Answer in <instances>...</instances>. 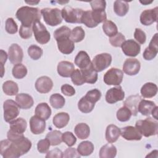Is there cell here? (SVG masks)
<instances>
[{
	"instance_id": "32",
	"label": "cell",
	"mask_w": 158,
	"mask_h": 158,
	"mask_svg": "<svg viewBox=\"0 0 158 158\" xmlns=\"http://www.w3.org/2000/svg\"><path fill=\"white\" fill-rule=\"evenodd\" d=\"M94 149V145L91 141H84L78 144L77 151L80 156H88L93 153Z\"/></svg>"
},
{
	"instance_id": "61",
	"label": "cell",
	"mask_w": 158,
	"mask_h": 158,
	"mask_svg": "<svg viewBox=\"0 0 158 158\" xmlns=\"http://www.w3.org/2000/svg\"><path fill=\"white\" fill-rule=\"evenodd\" d=\"M157 153H158V151L157 150H154L152 151V152H151L149 154H148L146 157H155V156H154V154L156 155H157Z\"/></svg>"
},
{
	"instance_id": "47",
	"label": "cell",
	"mask_w": 158,
	"mask_h": 158,
	"mask_svg": "<svg viewBox=\"0 0 158 158\" xmlns=\"http://www.w3.org/2000/svg\"><path fill=\"white\" fill-rule=\"evenodd\" d=\"M71 80L72 83L77 86L82 85L85 83L81 72L79 69H76L74 70L71 75Z\"/></svg>"
},
{
	"instance_id": "3",
	"label": "cell",
	"mask_w": 158,
	"mask_h": 158,
	"mask_svg": "<svg viewBox=\"0 0 158 158\" xmlns=\"http://www.w3.org/2000/svg\"><path fill=\"white\" fill-rule=\"evenodd\" d=\"M0 153L4 158H18L23 155L17 144L8 139L1 141Z\"/></svg>"
},
{
	"instance_id": "27",
	"label": "cell",
	"mask_w": 158,
	"mask_h": 158,
	"mask_svg": "<svg viewBox=\"0 0 158 158\" xmlns=\"http://www.w3.org/2000/svg\"><path fill=\"white\" fill-rule=\"evenodd\" d=\"M35 115L41 118L46 120L51 115V109L49 105L46 102L38 104L35 108Z\"/></svg>"
},
{
	"instance_id": "42",
	"label": "cell",
	"mask_w": 158,
	"mask_h": 158,
	"mask_svg": "<svg viewBox=\"0 0 158 158\" xmlns=\"http://www.w3.org/2000/svg\"><path fill=\"white\" fill-rule=\"evenodd\" d=\"M81 23H83L88 28H94L98 26L92 18L91 10L83 11L81 18Z\"/></svg>"
},
{
	"instance_id": "6",
	"label": "cell",
	"mask_w": 158,
	"mask_h": 158,
	"mask_svg": "<svg viewBox=\"0 0 158 158\" xmlns=\"http://www.w3.org/2000/svg\"><path fill=\"white\" fill-rule=\"evenodd\" d=\"M83 11L81 9H74L72 7L65 6L61 10V14L62 19L67 23H81V18Z\"/></svg>"
},
{
	"instance_id": "40",
	"label": "cell",
	"mask_w": 158,
	"mask_h": 158,
	"mask_svg": "<svg viewBox=\"0 0 158 158\" xmlns=\"http://www.w3.org/2000/svg\"><path fill=\"white\" fill-rule=\"evenodd\" d=\"M132 115V113L131 110L126 106H123L120 107L116 113V116L120 122H127L130 120L131 116Z\"/></svg>"
},
{
	"instance_id": "58",
	"label": "cell",
	"mask_w": 158,
	"mask_h": 158,
	"mask_svg": "<svg viewBox=\"0 0 158 158\" xmlns=\"http://www.w3.org/2000/svg\"><path fill=\"white\" fill-rule=\"evenodd\" d=\"M46 158H62L63 157V152L58 148H55L47 152L46 155Z\"/></svg>"
},
{
	"instance_id": "18",
	"label": "cell",
	"mask_w": 158,
	"mask_h": 158,
	"mask_svg": "<svg viewBox=\"0 0 158 158\" xmlns=\"http://www.w3.org/2000/svg\"><path fill=\"white\" fill-rule=\"evenodd\" d=\"M30 127L33 134H41L44 131L46 128L45 120L35 115L30 119Z\"/></svg>"
},
{
	"instance_id": "45",
	"label": "cell",
	"mask_w": 158,
	"mask_h": 158,
	"mask_svg": "<svg viewBox=\"0 0 158 158\" xmlns=\"http://www.w3.org/2000/svg\"><path fill=\"white\" fill-rule=\"evenodd\" d=\"M70 35L71 30L67 26H62L61 27L56 29L54 32V37L56 40L64 36L70 37Z\"/></svg>"
},
{
	"instance_id": "54",
	"label": "cell",
	"mask_w": 158,
	"mask_h": 158,
	"mask_svg": "<svg viewBox=\"0 0 158 158\" xmlns=\"http://www.w3.org/2000/svg\"><path fill=\"white\" fill-rule=\"evenodd\" d=\"M134 38L139 44H144L146 40V35L144 31L141 28H135L134 33Z\"/></svg>"
},
{
	"instance_id": "44",
	"label": "cell",
	"mask_w": 158,
	"mask_h": 158,
	"mask_svg": "<svg viewBox=\"0 0 158 158\" xmlns=\"http://www.w3.org/2000/svg\"><path fill=\"white\" fill-rule=\"evenodd\" d=\"M91 16L94 22L98 25L100 23L104 22L107 20V15L105 10H92Z\"/></svg>"
},
{
	"instance_id": "7",
	"label": "cell",
	"mask_w": 158,
	"mask_h": 158,
	"mask_svg": "<svg viewBox=\"0 0 158 158\" xmlns=\"http://www.w3.org/2000/svg\"><path fill=\"white\" fill-rule=\"evenodd\" d=\"M19 107L17 102L12 99H7L3 104L4 119L6 122L14 120L19 114Z\"/></svg>"
},
{
	"instance_id": "53",
	"label": "cell",
	"mask_w": 158,
	"mask_h": 158,
	"mask_svg": "<svg viewBox=\"0 0 158 158\" xmlns=\"http://www.w3.org/2000/svg\"><path fill=\"white\" fill-rule=\"evenodd\" d=\"M33 33L32 27H25L21 25L19 30V35L23 39H28L31 37Z\"/></svg>"
},
{
	"instance_id": "36",
	"label": "cell",
	"mask_w": 158,
	"mask_h": 158,
	"mask_svg": "<svg viewBox=\"0 0 158 158\" xmlns=\"http://www.w3.org/2000/svg\"><path fill=\"white\" fill-rule=\"evenodd\" d=\"M102 30L104 33L109 37L115 35L118 33V28L117 25L112 21L106 20L104 22L102 25Z\"/></svg>"
},
{
	"instance_id": "28",
	"label": "cell",
	"mask_w": 158,
	"mask_h": 158,
	"mask_svg": "<svg viewBox=\"0 0 158 158\" xmlns=\"http://www.w3.org/2000/svg\"><path fill=\"white\" fill-rule=\"evenodd\" d=\"M70 116L67 112H59L54 115L52 119L54 125L57 128L65 127L69 123Z\"/></svg>"
},
{
	"instance_id": "25",
	"label": "cell",
	"mask_w": 158,
	"mask_h": 158,
	"mask_svg": "<svg viewBox=\"0 0 158 158\" xmlns=\"http://www.w3.org/2000/svg\"><path fill=\"white\" fill-rule=\"evenodd\" d=\"M156 106V104L151 101L141 99L138 103L137 109L143 115L149 116Z\"/></svg>"
},
{
	"instance_id": "24",
	"label": "cell",
	"mask_w": 158,
	"mask_h": 158,
	"mask_svg": "<svg viewBox=\"0 0 158 158\" xmlns=\"http://www.w3.org/2000/svg\"><path fill=\"white\" fill-rule=\"evenodd\" d=\"M120 135V129L115 125H109L106 130V139L109 143L115 142Z\"/></svg>"
},
{
	"instance_id": "33",
	"label": "cell",
	"mask_w": 158,
	"mask_h": 158,
	"mask_svg": "<svg viewBox=\"0 0 158 158\" xmlns=\"http://www.w3.org/2000/svg\"><path fill=\"white\" fill-rule=\"evenodd\" d=\"M95 106V103L88 99L85 96L82 97L78 102V108L83 113L87 114L91 112Z\"/></svg>"
},
{
	"instance_id": "56",
	"label": "cell",
	"mask_w": 158,
	"mask_h": 158,
	"mask_svg": "<svg viewBox=\"0 0 158 158\" xmlns=\"http://www.w3.org/2000/svg\"><path fill=\"white\" fill-rule=\"evenodd\" d=\"M80 154L78 152L77 150H76L73 148H69L65 150L63 152V157L65 158H78L80 157Z\"/></svg>"
},
{
	"instance_id": "57",
	"label": "cell",
	"mask_w": 158,
	"mask_h": 158,
	"mask_svg": "<svg viewBox=\"0 0 158 158\" xmlns=\"http://www.w3.org/2000/svg\"><path fill=\"white\" fill-rule=\"evenodd\" d=\"M61 91L67 96H72L75 94V89L74 88L69 84L63 85L61 86Z\"/></svg>"
},
{
	"instance_id": "43",
	"label": "cell",
	"mask_w": 158,
	"mask_h": 158,
	"mask_svg": "<svg viewBox=\"0 0 158 158\" xmlns=\"http://www.w3.org/2000/svg\"><path fill=\"white\" fill-rule=\"evenodd\" d=\"M43 52V49L35 44H32L28 48V54L33 60L39 59L42 56Z\"/></svg>"
},
{
	"instance_id": "22",
	"label": "cell",
	"mask_w": 158,
	"mask_h": 158,
	"mask_svg": "<svg viewBox=\"0 0 158 158\" xmlns=\"http://www.w3.org/2000/svg\"><path fill=\"white\" fill-rule=\"evenodd\" d=\"M75 64L80 69H84L89 66L91 62L87 52L84 51H80L75 58Z\"/></svg>"
},
{
	"instance_id": "21",
	"label": "cell",
	"mask_w": 158,
	"mask_h": 158,
	"mask_svg": "<svg viewBox=\"0 0 158 158\" xmlns=\"http://www.w3.org/2000/svg\"><path fill=\"white\" fill-rule=\"evenodd\" d=\"M9 126V130L12 132L18 134H23L27 129V123L24 118L20 117L10 122Z\"/></svg>"
},
{
	"instance_id": "23",
	"label": "cell",
	"mask_w": 158,
	"mask_h": 158,
	"mask_svg": "<svg viewBox=\"0 0 158 158\" xmlns=\"http://www.w3.org/2000/svg\"><path fill=\"white\" fill-rule=\"evenodd\" d=\"M85 83L93 84L98 80V72L94 69L92 64L84 69H80Z\"/></svg>"
},
{
	"instance_id": "16",
	"label": "cell",
	"mask_w": 158,
	"mask_h": 158,
	"mask_svg": "<svg viewBox=\"0 0 158 158\" xmlns=\"http://www.w3.org/2000/svg\"><path fill=\"white\" fill-rule=\"evenodd\" d=\"M35 86L38 92L45 94L51 91L53 87V82L51 78L42 76L36 80Z\"/></svg>"
},
{
	"instance_id": "1",
	"label": "cell",
	"mask_w": 158,
	"mask_h": 158,
	"mask_svg": "<svg viewBox=\"0 0 158 158\" xmlns=\"http://www.w3.org/2000/svg\"><path fill=\"white\" fill-rule=\"evenodd\" d=\"M17 19L25 27H32L36 20L41 19V11L37 7L23 6L16 12Z\"/></svg>"
},
{
	"instance_id": "49",
	"label": "cell",
	"mask_w": 158,
	"mask_h": 158,
	"mask_svg": "<svg viewBox=\"0 0 158 158\" xmlns=\"http://www.w3.org/2000/svg\"><path fill=\"white\" fill-rule=\"evenodd\" d=\"M5 29L6 31L9 34H15L17 32L18 26L12 18L10 17L6 20Z\"/></svg>"
},
{
	"instance_id": "51",
	"label": "cell",
	"mask_w": 158,
	"mask_h": 158,
	"mask_svg": "<svg viewBox=\"0 0 158 158\" xmlns=\"http://www.w3.org/2000/svg\"><path fill=\"white\" fill-rule=\"evenodd\" d=\"M51 146L49 141L47 139H40L37 143V149L40 153H46Z\"/></svg>"
},
{
	"instance_id": "19",
	"label": "cell",
	"mask_w": 158,
	"mask_h": 158,
	"mask_svg": "<svg viewBox=\"0 0 158 158\" xmlns=\"http://www.w3.org/2000/svg\"><path fill=\"white\" fill-rule=\"evenodd\" d=\"M75 69L73 63L66 60L60 62L57 67V70L59 75L65 78L71 77Z\"/></svg>"
},
{
	"instance_id": "9",
	"label": "cell",
	"mask_w": 158,
	"mask_h": 158,
	"mask_svg": "<svg viewBox=\"0 0 158 158\" xmlns=\"http://www.w3.org/2000/svg\"><path fill=\"white\" fill-rule=\"evenodd\" d=\"M123 72L119 69L111 68L104 75V81L107 85H120L122 82Z\"/></svg>"
},
{
	"instance_id": "59",
	"label": "cell",
	"mask_w": 158,
	"mask_h": 158,
	"mask_svg": "<svg viewBox=\"0 0 158 158\" xmlns=\"http://www.w3.org/2000/svg\"><path fill=\"white\" fill-rule=\"evenodd\" d=\"M7 54L6 52L4 51L2 49H1V51H0V59H1V69H2L1 77H3L4 73V64L6 63V62L7 60Z\"/></svg>"
},
{
	"instance_id": "41",
	"label": "cell",
	"mask_w": 158,
	"mask_h": 158,
	"mask_svg": "<svg viewBox=\"0 0 158 158\" xmlns=\"http://www.w3.org/2000/svg\"><path fill=\"white\" fill-rule=\"evenodd\" d=\"M85 36V32L81 27H76L71 31L70 39L74 43L81 41Z\"/></svg>"
},
{
	"instance_id": "29",
	"label": "cell",
	"mask_w": 158,
	"mask_h": 158,
	"mask_svg": "<svg viewBox=\"0 0 158 158\" xmlns=\"http://www.w3.org/2000/svg\"><path fill=\"white\" fill-rule=\"evenodd\" d=\"M141 100V98L139 95L130 96L124 101L123 104L131 110L132 115L136 116L138 112V105Z\"/></svg>"
},
{
	"instance_id": "35",
	"label": "cell",
	"mask_w": 158,
	"mask_h": 158,
	"mask_svg": "<svg viewBox=\"0 0 158 158\" xmlns=\"http://www.w3.org/2000/svg\"><path fill=\"white\" fill-rule=\"evenodd\" d=\"M2 90L7 96H15L19 91V86L15 82L8 80L3 83Z\"/></svg>"
},
{
	"instance_id": "31",
	"label": "cell",
	"mask_w": 158,
	"mask_h": 158,
	"mask_svg": "<svg viewBox=\"0 0 158 158\" xmlns=\"http://www.w3.org/2000/svg\"><path fill=\"white\" fill-rule=\"evenodd\" d=\"M74 131L77 136L80 139H86L90 133L89 127L85 123H78L75 126Z\"/></svg>"
},
{
	"instance_id": "60",
	"label": "cell",
	"mask_w": 158,
	"mask_h": 158,
	"mask_svg": "<svg viewBox=\"0 0 158 158\" xmlns=\"http://www.w3.org/2000/svg\"><path fill=\"white\" fill-rule=\"evenodd\" d=\"M157 109H158V107H157V106H156L155 107V108L152 110V112H151V114H152V117H153L154 118H155V120H156L158 119V117H157Z\"/></svg>"
},
{
	"instance_id": "5",
	"label": "cell",
	"mask_w": 158,
	"mask_h": 158,
	"mask_svg": "<svg viewBox=\"0 0 158 158\" xmlns=\"http://www.w3.org/2000/svg\"><path fill=\"white\" fill-rule=\"evenodd\" d=\"M32 29L35 40L38 43L44 44L49 41L51 39L50 33L40 20H36L34 22Z\"/></svg>"
},
{
	"instance_id": "4",
	"label": "cell",
	"mask_w": 158,
	"mask_h": 158,
	"mask_svg": "<svg viewBox=\"0 0 158 158\" xmlns=\"http://www.w3.org/2000/svg\"><path fill=\"white\" fill-rule=\"evenodd\" d=\"M41 14L46 23L52 27L59 25L62 21L61 11L58 8H43L41 10Z\"/></svg>"
},
{
	"instance_id": "8",
	"label": "cell",
	"mask_w": 158,
	"mask_h": 158,
	"mask_svg": "<svg viewBox=\"0 0 158 158\" xmlns=\"http://www.w3.org/2000/svg\"><path fill=\"white\" fill-rule=\"evenodd\" d=\"M112 62V56L109 53L97 54L93 59L91 64L97 72H102L109 67Z\"/></svg>"
},
{
	"instance_id": "46",
	"label": "cell",
	"mask_w": 158,
	"mask_h": 158,
	"mask_svg": "<svg viewBox=\"0 0 158 158\" xmlns=\"http://www.w3.org/2000/svg\"><path fill=\"white\" fill-rule=\"evenodd\" d=\"M125 41V37L122 33H117L115 35L110 37L109 42L114 47H121L123 43Z\"/></svg>"
},
{
	"instance_id": "20",
	"label": "cell",
	"mask_w": 158,
	"mask_h": 158,
	"mask_svg": "<svg viewBox=\"0 0 158 158\" xmlns=\"http://www.w3.org/2000/svg\"><path fill=\"white\" fill-rule=\"evenodd\" d=\"M15 101L19 107L22 109H28L34 104L33 98L27 93L17 94L15 97Z\"/></svg>"
},
{
	"instance_id": "17",
	"label": "cell",
	"mask_w": 158,
	"mask_h": 158,
	"mask_svg": "<svg viewBox=\"0 0 158 158\" xmlns=\"http://www.w3.org/2000/svg\"><path fill=\"white\" fill-rule=\"evenodd\" d=\"M120 135L128 141H139L142 138V135L135 127L127 126L120 129Z\"/></svg>"
},
{
	"instance_id": "26",
	"label": "cell",
	"mask_w": 158,
	"mask_h": 158,
	"mask_svg": "<svg viewBox=\"0 0 158 158\" xmlns=\"http://www.w3.org/2000/svg\"><path fill=\"white\" fill-rule=\"evenodd\" d=\"M140 91L143 98H151L156 95L157 93V86L154 83L148 82L143 85Z\"/></svg>"
},
{
	"instance_id": "50",
	"label": "cell",
	"mask_w": 158,
	"mask_h": 158,
	"mask_svg": "<svg viewBox=\"0 0 158 158\" xmlns=\"http://www.w3.org/2000/svg\"><path fill=\"white\" fill-rule=\"evenodd\" d=\"M85 97L96 104V102H98L101 99V93L98 89H93L88 91L86 93Z\"/></svg>"
},
{
	"instance_id": "62",
	"label": "cell",
	"mask_w": 158,
	"mask_h": 158,
	"mask_svg": "<svg viewBox=\"0 0 158 158\" xmlns=\"http://www.w3.org/2000/svg\"><path fill=\"white\" fill-rule=\"evenodd\" d=\"M141 4H143V5H148V4H151V3H152V1H139Z\"/></svg>"
},
{
	"instance_id": "10",
	"label": "cell",
	"mask_w": 158,
	"mask_h": 158,
	"mask_svg": "<svg viewBox=\"0 0 158 158\" xmlns=\"http://www.w3.org/2000/svg\"><path fill=\"white\" fill-rule=\"evenodd\" d=\"M125 98V93L120 86L109 89L106 94V101L107 103L112 104L118 101H122Z\"/></svg>"
},
{
	"instance_id": "48",
	"label": "cell",
	"mask_w": 158,
	"mask_h": 158,
	"mask_svg": "<svg viewBox=\"0 0 158 158\" xmlns=\"http://www.w3.org/2000/svg\"><path fill=\"white\" fill-rule=\"evenodd\" d=\"M62 141H64L68 146H73L77 142V138L75 135L70 131H65L62 135Z\"/></svg>"
},
{
	"instance_id": "11",
	"label": "cell",
	"mask_w": 158,
	"mask_h": 158,
	"mask_svg": "<svg viewBox=\"0 0 158 158\" xmlns=\"http://www.w3.org/2000/svg\"><path fill=\"white\" fill-rule=\"evenodd\" d=\"M121 48L124 54L130 57H136L141 51L140 45L133 40L125 41Z\"/></svg>"
},
{
	"instance_id": "52",
	"label": "cell",
	"mask_w": 158,
	"mask_h": 158,
	"mask_svg": "<svg viewBox=\"0 0 158 158\" xmlns=\"http://www.w3.org/2000/svg\"><path fill=\"white\" fill-rule=\"evenodd\" d=\"M158 49H155L151 47H147L143 54V58L146 60H151L153 59L157 55Z\"/></svg>"
},
{
	"instance_id": "39",
	"label": "cell",
	"mask_w": 158,
	"mask_h": 158,
	"mask_svg": "<svg viewBox=\"0 0 158 158\" xmlns=\"http://www.w3.org/2000/svg\"><path fill=\"white\" fill-rule=\"evenodd\" d=\"M12 75L17 79H22L27 74V69L22 64H17L14 65L12 70Z\"/></svg>"
},
{
	"instance_id": "63",
	"label": "cell",
	"mask_w": 158,
	"mask_h": 158,
	"mask_svg": "<svg viewBox=\"0 0 158 158\" xmlns=\"http://www.w3.org/2000/svg\"><path fill=\"white\" fill-rule=\"evenodd\" d=\"M27 3H28V4H38L40 1H36V2H35V1H25Z\"/></svg>"
},
{
	"instance_id": "2",
	"label": "cell",
	"mask_w": 158,
	"mask_h": 158,
	"mask_svg": "<svg viewBox=\"0 0 158 158\" xmlns=\"http://www.w3.org/2000/svg\"><path fill=\"white\" fill-rule=\"evenodd\" d=\"M135 127L145 137L156 135L158 132V122L151 117L136 121Z\"/></svg>"
},
{
	"instance_id": "12",
	"label": "cell",
	"mask_w": 158,
	"mask_h": 158,
	"mask_svg": "<svg viewBox=\"0 0 158 158\" xmlns=\"http://www.w3.org/2000/svg\"><path fill=\"white\" fill-rule=\"evenodd\" d=\"M158 17V7H156L154 9H146L143 10L140 15V22L145 25L148 26L156 22Z\"/></svg>"
},
{
	"instance_id": "55",
	"label": "cell",
	"mask_w": 158,
	"mask_h": 158,
	"mask_svg": "<svg viewBox=\"0 0 158 158\" xmlns=\"http://www.w3.org/2000/svg\"><path fill=\"white\" fill-rule=\"evenodd\" d=\"M90 5L92 10H104L106 6V2L103 0H94L90 1Z\"/></svg>"
},
{
	"instance_id": "15",
	"label": "cell",
	"mask_w": 158,
	"mask_h": 158,
	"mask_svg": "<svg viewBox=\"0 0 158 158\" xmlns=\"http://www.w3.org/2000/svg\"><path fill=\"white\" fill-rule=\"evenodd\" d=\"M59 51L64 54H71L75 49L74 42L69 36H64L56 40Z\"/></svg>"
},
{
	"instance_id": "14",
	"label": "cell",
	"mask_w": 158,
	"mask_h": 158,
	"mask_svg": "<svg viewBox=\"0 0 158 158\" xmlns=\"http://www.w3.org/2000/svg\"><path fill=\"white\" fill-rule=\"evenodd\" d=\"M141 64L139 61L135 58H128L123 64V71L127 75L132 76L138 73L140 70Z\"/></svg>"
},
{
	"instance_id": "37",
	"label": "cell",
	"mask_w": 158,
	"mask_h": 158,
	"mask_svg": "<svg viewBox=\"0 0 158 158\" xmlns=\"http://www.w3.org/2000/svg\"><path fill=\"white\" fill-rule=\"evenodd\" d=\"M62 133L61 131L59 130H52L49 131L46 136V138H47L50 143L51 146H57L60 144L62 141Z\"/></svg>"
},
{
	"instance_id": "34",
	"label": "cell",
	"mask_w": 158,
	"mask_h": 158,
	"mask_svg": "<svg viewBox=\"0 0 158 158\" xmlns=\"http://www.w3.org/2000/svg\"><path fill=\"white\" fill-rule=\"evenodd\" d=\"M114 10L118 16H125L129 10V4L127 1H115L114 3Z\"/></svg>"
},
{
	"instance_id": "30",
	"label": "cell",
	"mask_w": 158,
	"mask_h": 158,
	"mask_svg": "<svg viewBox=\"0 0 158 158\" xmlns=\"http://www.w3.org/2000/svg\"><path fill=\"white\" fill-rule=\"evenodd\" d=\"M117 154V148L112 144H106L99 151L100 158H114Z\"/></svg>"
},
{
	"instance_id": "38",
	"label": "cell",
	"mask_w": 158,
	"mask_h": 158,
	"mask_svg": "<svg viewBox=\"0 0 158 158\" xmlns=\"http://www.w3.org/2000/svg\"><path fill=\"white\" fill-rule=\"evenodd\" d=\"M49 102L53 108L59 109L64 107L65 103V100L61 94L59 93H55L50 96Z\"/></svg>"
},
{
	"instance_id": "13",
	"label": "cell",
	"mask_w": 158,
	"mask_h": 158,
	"mask_svg": "<svg viewBox=\"0 0 158 158\" xmlns=\"http://www.w3.org/2000/svg\"><path fill=\"white\" fill-rule=\"evenodd\" d=\"M8 56L10 62L15 65L22 62L23 57V52L22 48L14 43L10 46L8 50Z\"/></svg>"
}]
</instances>
